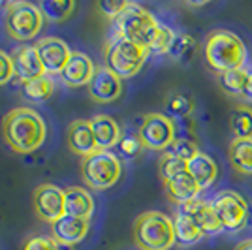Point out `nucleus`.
I'll return each instance as SVG.
<instances>
[{"label":"nucleus","instance_id":"nucleus-32","mask_svg":"<svg viewBox=\"0 0 252 250\" xmlns=\"http://www.w3.org/2000/svg\"><path fill=\"white\" fill-rule=\"evenodd\" d=\"M119 145V151L125 158H134L141 153V149H145L139 136H123L121 141L117 143Z\"/></svg>","mask_w":252,"mask_h":250},{"label":"nucleus","instance_id":"nucleus-11","mask_svg":"<svg viewBox=\"0 0 252 250\" xmlns=\"http://www.w3.org/2000/svg\"><path fill=\"white\" fill-rule=\"evenodd\" d=\"M34 47L40 55V61H42L47 73H59L61 75L68 61H70V57H72L70 47L61 38H51V36L43 38Z\"/></svg>","mask_w":252,"mask_h":250},{"label":"nucleus","instance_id":"nucleus-10","mask_svg":"<svg viewBox=\"0 0 252 250\" xmlns=\"http://www.w3.org/2000/svg\"><path fill=\"white\" fill-rule=\"evenodd\" d=\"M34 209L43 222L55 224L64 217V190L55 185H40L34 190Z\"/></svg>","mask_w":252,"mask_h":250},{"label":"nucleus","instance_id":"nucleus-17","mask_svg":"<svg viewBox=\"0 0 252 250\" xmlns=\"http://www.w3.org/2000/svg\"><path fill=\"white\" fill-rule=\"evenodd\" d=\"M164 188H166L168 198L173 203H179V205H185V203L198 199V194L201 192L198 183L194 181V177L190 175L189 171H183L175 177L168 179L164 183Z\"/></svg>","mask_w":252,"mask_h":250},{"label":"nucleus","instance_id":"nucleus-8","mask_svg":"<svg viewBox=\"0 0 252 250\" xmlns=\"http://www.w3.org/2000/svg\"><path fill=\"white\" fill-rule=\"evenodd\" d=\"M137 136L145 149L166 151L177 139V130H175V123L164 113H149L141 119Z\"/></svg>","mask_w":252,"mask_h":250},{"label":"nucleus","instance_id":"nucleus-29","mask_svg":"<svg viewBox=\"0 0 252 250\" xmlns=\"http://www.w3.org/2000/svg\"><path fill=\"white\" fill-rule=\"evenodd\" d=\"M194 51H196V40L190 34H177L171 47H169L168 55L177 62H187L192 59Z\"/></svg>","mask_w":252,"mask_h":250},{"label":"nucleus","instance_id":"nucleus-36","mask_svg":"<svg viewBox=\"0 0 252 250\" xmlns=\"http://www.w3.org/2000/svg\"><path fill=\"white\" fill-rule=\"evenodd\" d=\"M245 98H247V100H252V70H251V73H249V85H247Z\"/></svg>","mask_w":252,"mask_h":250},{"label":"nucleus","instance_id":"nucleus-7","mask_svg":"<svg viewBox=\"0 0 252 250\" xmlns=\"http://www.w3.org/2000/svg\"><path fill=\"white\" fill-rule=\"evenodd\" d=\"M4 25L11 38L19 42H29L38 36L42 31L43 15L40 8L31 2H8L6 4V15H4Z\"/></svg>","mask_w":252,"mask_h":250},{"label":"nucleus","instance_id":"nucleus-27","mask_svg":"<svg viewBox=\"0 0 252 250\" xmlns=\"http://www.w3.org/2000/svg\"><path fill=\"white\" fill-rule=\"evenodd\" d=\"M38 8L49 21L61 23L72 15V11L75 10V2L74 0H42Z\"/></svg>","mask_w":252,"mask_h":250},{"label":"nucleus","instance_id":"nucleus-23","mask_svg":"<svg viewBox=\"0 0 252 250\" xmlns=\"http://www.w3.org/2000/svg\"><path fill=\"white\" fill-rule=\"evenodd\" d=\"M230 164L243 175H252V139H233L230 143Z\"/></svg>","mask_w":252,"mask_h":250},{"label":"nucleus","instance_id":"nucleus-35","mask_svg":"<svg viewBox=\"0 0 252 250\" xmlns=\"http://www.w3.org/2000/svg\"><path fill=\"white\" fill-rule=\"evenodd\" d=\"M13 75H15V70H13V61H11V57L6 55L4 51H0V87L8 83Z\"/></svg>","mask_w":252,"mask_h":250},{"label":"nucleus","instance_id":"nucleus-5","mask_svg":"<svg viewBox=\"0 0 252 250\" xmlns=\"http://www.w3.org/2000/svg\"><path fill=\"white\" fill-rule=\"evenodd\" d=\"M149 51L145 47L115 36L105 47V68L121 79L134 77L147 61Z\"/></svg>","mask_w":252,"mask_h":250},{"label":"nucleus","instance_id":"nucleus-28","mask_svg":"<svg viewBox=\"0 0 252 250\" xmlns=\"http://www.w3.org/2000/svg\"><path fill=\"white\" fill-rule=\"evenodd\" d=\"M23 96L31 102H45L53 96V91H55V83L49 75H43L40 79H34V81H29V83L21 85Z\"/></svg>","mask_w":252,"mask_h":250},{"label":"nucleus","instance_id":"nucleus-15","mask_svg":"<svg viewBox=\"0 0 252 250\" xmlns=\"http://www.w3.org/2000/svg\"><path fill=\"white\" fill-rule=\"evenodd\" d=\"M66 139H68V149L83 158L98 151L96 137L93 134V128H91V121H83V119L74 121L68 128Z\"/></svg>","mask_w":252,"mask_h":250},{"label":"nucleus","instance_id":"nucleus-31","mask_svg":"<svg viewBox=\"0 0 252 250\" xmlns=\"http://www.w3.org/2000/svg\"><path fill=\"white\" fill-rule=\"evenodd\" d=\"M169 149H171L169 153H173L175 156L181 158V160L187 162V164H189L192 158L198 156V155L201 153L200 149H198V145H196L192 139H181V137H177Z\"/></svg>","mask_w":252,"mask_h":250},{"label":"nucleus","instance_id":"nucleus-19","mask_svg":"<svg viewBox=\"0 0 252 250\" xmlns=\"http://www.w3.org/2000/svg\"><path fill=\"white\" fill-rule=\"evenodd\" d=\"M94 211V201L91 194L79 187H72L64 190V215L75 219L89 220Z\"/></svg>","mask_w":252,"mask_h":250},{"label":"nucleus","instance_id":"nucleus-26","mask_svg":"<svg viewBox=\"0 0 252 250\" xmlns=\"http://www.w3.org/2000/svg\"><path fill=\"white\" fill-rule=\"evenodd\" d=\"M249 73H251V70H247V68H239V70L219 73L220 87L230 94V96H245L247 85H249Z\"/></svg>","mask_w":252,"mask_h":250},{"label":"nucleus","instance_id":"nucleus-18","mask_svg":"<svg viewBox=\"0 0 252 250\" xmlns=\"http://www.w3.org/2000/svg\"><path fill=\"white\" fill-rule=\"evenodd\" d=\"M181 209L187 211L189 215H192V219L196 220V224L200 226V229L205 235H213V233H219V231L224 229V226H222L219 217H217V211L211 205V201L194 199L190 203L181 205Z\"/></svg>","mask_w":252,"mask_h":250},{"label":"nucleus","instance_id":"nucleus-30","mask_svg":"<svg viewBox=\"0 0 252 250\" xmlns=\"http://www.w3.org/2000/svg\"><path fill=\"white\" fill-rule=\"evenodd\" d=\"M187 171V162H183L181 158H177L173 153L166 151L160 160H158V173H160V179L166 183L168 179L175 177L179 173Z\"/></svg>","mask_w":252,"mask_h":250},{"label":"nucleus","instance_id":"nucleus-22","mask_svg":"<svg viewBox=\"0 0 252 250\" xmlns=\"http://www.w3.org/2000/svg\"><path fill=\"white\" fill-rule=\"evenodd\" d=\"M173 228H175V241H177L179 245H183V247L196 245L198 241H201L205 237V233L196 224V220L192 219V215H189L183 209H179L177 215H175Z\"/></svg>","mask_w":252,"mask_h":250},{"label":"nucleus","instance_id":"nucleus-9","mask_svg":"<svg viewBox=\"0 0 252 250\" xmlns=\"http://www.w3.org/2000/svg\"><path fill=\"white\" fill-rule=\"evenodd\" d=\"M213 209L217 211V217L220 220L224 229L239 231L249 222V203L231 190L219 192L215 199L211 201Z\"/></svg>","mask_w":252,"mask_h":250},{"label":"nucleus","instance_id":"nucleus-6","mask_svg":"<svg viewBox=\"0 0 252 250\" xmlns=\"http://www.w3.org/2000/svg\"><path fill=\"white\" fill-rule=\"evenodd\" d=\"M123 166L115 153L98 149L81 160L83 181L94 190H107L121 179Z\"/></svg>","mask_w":252,"mask_h":250},{"label":"nucleus","instance_id":"nucleus-4","mask_svg":"<svg viewBox=\"0 0 252 250\" xmlns=\"http://www.w3.org/2000/svg\"><path fill=\"white\" fill-rule=\"evenodd\" d=\"M134 241L141 250H169L177 243L173 220L158 211L139 215L134 222Z\"/></svg>","mask_w":252,"mask_h":250},{"label":"nucleus","instance_id":"nucleus-1","mask_svg":"<svg viewBox=\"0 0 252 250\" xmlns=\"http://www.w3.org/2000/svg\"><path fill=\"white\" fill-rule=\"evenodd\" d=\"M47 134L45 123L31 107H17L2 119V136L11 151L19 155H31L42 147Z\"/></svg>","mask_w":252,"mask_h":250},{"label":"nucleus","instance_id":"nucleus-13","mask_svg":"<svg viewBox=\"0 0 252 250\" xmlns=\"http://www.w3.org/2000/svg\"><path fill=\"white\" fill-rule=\"evenodd\" d=\"M123 91V79L117 77L113 72H109L107 68H96L94 75L89 83V94L91 98L100 102V104H107L113 102L121 96Z\"/></svg>","mask_w":252,"mask_h":250},{"label":"nucleus","instance_id":"nucleus-21","mask_svg":"<svg viewBox=\"0 0 252 250\" xmlns=\"http://www.w3.org/2000/svg\"><path fill=\"white\" fill-rule=\"evenodd\" d=\"M187 171L198 183L200 190L213 187L217 177H219V166H217V162L209 155H205V153H200L198 156L192 158L189 164H187Z\"/></svg>","mask_w":252,"mask_h":250},{"label":"nucleus","instance_id":"nucleus-2","mask_svg":"<svg viewBox=\"0 0 252 250\" xmlns=\"http://www.w3.org/2000/svg\"><path fill=\"white\" fill-rule=\"evenodd\" d=\"M205 62L217 73L245 68L247 45L233 32L213 31L205 40Z\"/></svg>","mask_w":252,"mask_h":250},{"label":"nucleus","instance_id":"nucleus-14","mask_svg":"<svg viewBox=\"0 0 252 250\" xmlns=\"http://www.w3.org/2000/svg\"><path fill=\"white\" fill-rule=\"evenodd\" d=\"M89 233V220L75 219L64 215L55 224H51V237L63 247H74L87 237Z\"/></svg>","mask_w":252,"mask_h":250},{"label":"nucleus","instance_id":"nucleus-20","mask_svg":"<svg viewBox=\"0 0 252 250\" xmlns=\"http://www.w3.org/2000/svg\"><path fill=\"white\" fill-rule=\"evenodd\" d=\"M91 128L96 137V145L98 149L109 151L111 147H115L121 141V128L115 123V119H111L109 115H96L91 119Z\"/></svg>","mask_w":252,"mask_h":250},{"label":"nucleus","instance_id":"nucleus-37","mask_svg":"<svg viewBox=\"0 0 252 250\" xmlns=\"http://www.w3.org/2000/svg\"><path fill=\"white\" fill-rule=\"evenodd\" d=\"M235 250H252V239L243 241L241 245H237V249H235Z\"/></svg>","mask_w":252,"mask_h":250},{"label":"nucleus","instance_id":"nucleus-33","mask_svg":"<svg viewBox=\"0 0 252 250\" xmlns=\"http://www.w3.org/2000/svg\"><path fill=\"white\" fill-rule=\"evenodd\" d=\"M23 250H63V245H59L53 237L38 235V237H31L25 241Z\"/></svg>","mask_w":252,"mask_h":250},{"label":"nucleus","instance_id":"nucleus-3","mask_svg":"<svg viewBox=\"0 0 252 250\" xmlns=\"http://www.w3.org/2000/svg\"><path fill=\"white\" fill-rule=\"evenodd\" d=\"M115 27H117L115 36L126 38L130 42L145 47L151 53V47H153L158 32L162 29V23H158L155 19V15L149 13L145 8H141V6L130 2L128 8L115 19Z\"/></svg>","mask_w":252,"mask_h":250},{"label":"nucleus","instance_id":"nucleus-16","mask_svg":"<svg viewBox=\"0 0 252 250\" xmlns=\"http://www.w3.org/2000/svg\"><path fill=\"white\" fill-rule=\"evenodd\" d=\"M94 72L96 68L94 62L91 61V57H87L85 53H72L61 77H63L64 83L70 85V87H81V85L91 83Z\"/></svg>","mask_w":252,"mask_h":250},{"label":"nucleus","instance_id":"nucleus-24","mask_svg":"<svg viewBox=\"0 0 252 250\" xmlns=\"http://www.w3.org/2000/svg\"><path fill=\"white\" fill-rule=\"evenodd\" d=\"M164 111H166V117H169L171 121L189 119L194 111V100H192V96L185 93H171L166 98Z\"/></svg>","mask_w":252,"mask_h":250},{"label":"nucleus","instance_id":"nucleus-12","mask_svg":"<svg viewBox=\"0 0 252 250\" xmlns=\"http://www.w3.org/2000/svg\"><path fill=\"white\" fill-rule=\"evenodd\" d=\"M11 61H13L15 75L21 79L23 83H29V81H34V79H40L43 75H47L42 61H40V55H38L34 45H21L19 49H15V53L11 55Z\"/></svg>","mask_w":252,"mask_h":250},{"label":"nucleus","instance_id":"nucleus-34","mask_svg":"<svg viewBox=\"0 0 252 250\" xmlns=\"http://www.w3.org/2000/svg\"><path fill=\"white\" fill-rule=\"evenodd\" d=\"M128 4L130 2H113V0H104V2H100L98 4V10L104 13L105 17H109V19H117L123 11L128 8Z\"/></svg>","mask_w":252,"mask_h":250},{"label":"nucleus","instance_id":"nucleus-25","mask_svg":"<svg viewBox=\"0 0 252 250\" xmlns=\"http://www.w3.org/2000/svg\"><path fill=\"white\" fill-rule=\"evenodd\" d=\"M230 130L233 139H252V107L239 105L230 115Z\"/></svg>","mask_w":252,"mask_h":250}]
</instances>
